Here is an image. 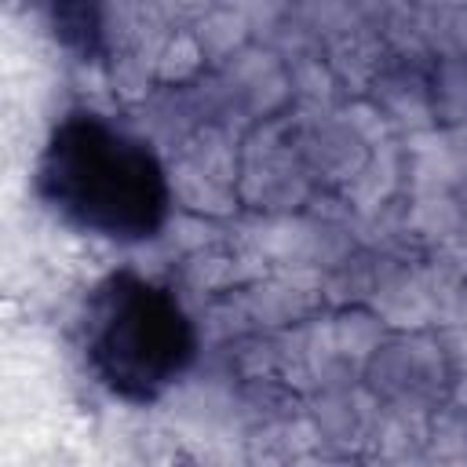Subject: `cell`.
Returning <instances> with one entry per match:
<instances>
[{
    "mask_svg": "<svg viewBox=\"0 0 467 467\" xmlns=\"http://www.w3.org/2000/svg\"><path fill=\"white\" fill-rule=\"evenodd\" d=\"M33 182L55 219L117 244L157 237L171 212L168 175L150 142L88 109L51 128Z\"/></svg>",
    "mask_w": 467,
    "mask_h": 467,
    "instance_id": "obj_1",
    "label": "cell"
},
{
    "mask_svg": "<svg viewBox=\"0 0 467 467\" xmlns=\"http://www.w3.org/2000/svg\"><path fill=\"white\" fill-rule=\"evenodd\" d=\"M80 350L99 387L128 405H146L186 376L197 332L171 288L135 270H117L84 299Z\"/></svg>",
    "mask_w": 467,
    "mask_h": 467,
    "instance_id": "obj_2",
    "label": "cell"
},
{
    "mask_svg": "<svg viewBox=\"0 0 467 467\" xmlns=\"http://www.w3.org/2000/svg\"><path fill=\"white\" fill-rule=\"evenodd\" d=\"M36 15L47 22L55 40L69 47L77 58L102 55V4L99 0H29Z\"/></svg>",
    "mask_w": 467,
    "mask_h": 467,
    "instance_id": "obj_3",
    "label": "cell"
}]
</instances>
